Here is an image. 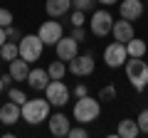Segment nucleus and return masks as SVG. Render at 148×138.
I'll return each mask as SVG.
<instances>
[{
    "instance_id": "nucleus-1",
    "label": "nucleus",
    "mask_w": 148,
    "mask_h": 138,
    "mask_svg": "<svg viewBox=\"0 0 148 138\" xmlns=\"http://www.w3.org/2000/svg\"><path fill=\"white\" fill-rule=\"evenodd\" d=\"M49 104L47 99H27L25 104H22V118H25L27 123H32V126H37V123H42L49 118Z\"/></svg>"
},
{
    "instance_id": "nucleus-2",
    "label": "nucleus",
    "mask_w": 148,
    "mask_h": 138,
    "mask_svg": "<svg viewBox=\"0 0 148 138\" xmlns=\"http://www.w3.org/2000/svg\"><path fill=\"white\" fill-rule=\"evenodd\" d=\"M126 77L131 81V86L136 91H143L148 86V64L143 62V57H131L126 59Z\"/></svg>"
},
{
    "instance_id": "nucleus-3",
    "label": "nucleus",
    "mask_w": 148,
    "mask_h": 138,
    "mask_svg": "<svg viewBox=\"0 0 148 138\" xmlns=\"http://www.w3.org/2000/svg\"><path fill=\"white\" fill-rule=\"evenodd\" d=\"M99 113H101V104H99L96 99H91L89 94L82 96V99L74 104V118H77L79 123H91V121H96Z\"/></svg>"
},
{
    "instance_id": "nucleus-4",
    "label": "nucleus",
    "mask_w": 148,
    "mask_h": 138,
    "mask_svg": "<svg viewBox=\"0 0 148 138\" xmlns=\"http://www.w3.org/2000/svg\"><path fill=\"white\" fill-rule=\"evenodd\" d=\"M20 47V57L25 62H37L42 57V49H45V42L40 40V35H22V40L17 42Z\"/></svg>"
},
{
    "instance_id": "nucleus-5",
    "label": "nucleus",
    "mask_w": 148,
    "mask_h": 138,
    "mask_svg": "<svg viewBox=\"0 0 148 138\" xmlns=\"http://www.w3.org/2000/svg\"><path fill=\"white\" fill-rule=\"evenodd\" d=\"M45 99L52 106H64L69 101V86L62 79H49V84L45 86Z\"/></svg>"
},
{
    "instance_id": "nucleus-6",
    "label": "nucleus",
    "mask_w": 148,
    "mask_h": 138,
    "mask_svg": "<svg viewBox=\"0 0 148 138\" xmlns=\"http://www.w3.org/2000/svg\"><path fill=\"white\" fill-rule=\"evenodd\" d=\"M37 35H40V40H42L45 44L54 47V44L64 37V30H62V25H59L54 17H49L47 22H42V25H40V32H37Z\"/></svg>"
},
{
    "instance_id": "nucleus-7",
    "label": "nucleus",
    "mask_w": 148,
    "mask_h": 138,
    "mask_svg": "<svg viewBox=\"0 0 148 138\" xmlns=\"http://www.w3.org/2000/svg\"><path fill=\"white\" fill-rule=\"evenodd\" d=\"M91 35H96V37H106L111 32V27H114V17L109 15V10H96L94 15H91Z\"/></svg>"
},
{
    "instance_id": "nucleus-8",
    "label": "nucleus",
    "mask_w": 148,
    "mask_h": 138,
    "mask_svg": "<svg viewBox=\"0 0 148 138\" xmlns=\"http://www.w3.org/2000/svg\"><path fill=\"white\" fill-rule=\"evenodd\" d=\"M128 59V52H126V42H111L109 47L104 49V62L109 67H123Z\"/></svg>"
},
{
    "instance_id": "nucleus-9",
    "label": "nucleus",
    "mask_w": 148,
    "mask_h": 138,
    "mask_svg": "<svg viewBox=\"0 0 148 138\" xmlns=\"http://www.w3.org/2000/svg\"><path fill=\"white\" fill-rule=\"evenodd\" d=\"M67 72H72L74 77H89L94 72V57L91 54H77V57L69 62Z\"/></svg>"
},
{
    "instance_id": "nucleus-10",
    "label": "nucleus",
    "mask_w": 148,
    "mask_h": 138,
    "mask_svg": "<svg viewBox=\"0 0 148 138\" xmlns=\"http://www.w3.org/2000/svg\"><path fill=\"white\" fill-rule=\"evenodd\" d=\"M54 49H57V59L72 62V59L79 54V42H77L74 37H62L57 44H54Z\"/></svg>"
},
{
    "instance_id": "nucleus-11",
    "label": "nucleus",
    "mask_w": 148,
    "mask_h": 138,
    "mask_svg": "<svg viewBox=\"0 0 148 138\" xmlns=\"http://www.w3.org/2000/svg\"><path fill=\"white\" fill-rule=\"evenodd\" d=\"M20 118H22V109H20V104H15V101H8V104H3V106H0V121L5 123V126H15Z\"/></svg>"
},
{
    "instance_id": "nucleus-12",
    "label": "nucleus",
    "mask_w": 148,
    "mask_h": 138,
    "mask_svg": "<svg viewBox=\"0 0 148 138\" xmlns=\"http://www.w3.org/2000/svg\"><path fill=\"white\" fill-rule=\"evenodd\" d=\"M111 32H114V40H116V42H128V40L136 37V35H133V22L131 20H123V17L114 22Z\"/></svg>"
},
{
    "instance_id": "nucleus-13",
    "label": "nucleus",
    "mask_w": 148,
    "mask_h": 138,
    "mask_svg": "<svg viewBox=\"0 0 148 138\" xmlns=\"http://www.w3.org/2000/svg\"><path fill=\"white\" fill-rule=\"evenodd\" d=\"M119 12H121L123 20H138L143 15V0H123L119 5Z\"/></svg>"
},
{
    "instance_id": "nucleus-14",
    "label": "nucleus",
    "mask_w": 148,
    "mask_h": 138,
    "mask_svg": "<svg viewBox=\"0 0 148 138\" xmlns=\"http://www.w3.org/2000/svg\"><path fill=\"white\" fill-rule=\"evenodd\" d=\"M27 84L32 86L35 91H45V86L49 84V74L47 69H30V74H27Z\"/></svg>"
},
{
    "instance_id": "nucleus-15",
    "label": "nucleus",
    "mask_w": 148,
    "mask_h": 138,
    "mask_svg": "<svg viewBox=\"0 0 148 138\" xmlns=\"http://www.w3.org/2000/svg\"><path fill=\"white\" fill-rule=\"evenodd\" d=\"M69 118L64 116V113H54L52 118H49V133L52 136H57V138H62V136H67L69 133Z\"/></svg>"
},
{
    "instance_id": "nucleus-16",
    "label": "nucleus",
    "mask_w": 148,
    "mask_h": 138,
    "mask_svg": "<svg viewBox=\"0 0 148 138\" xmlns=\"http://www.w3.org/2000/svg\"><path fill=\"white\" fill-rule=\"evenodd\" d=\"M12 74V79L15 81H27V74H30V62H25L22 57H15L10 62V69H8Z\"/></svg>"
},
{
    "instance_id": "nucleus-17",
    "label": "nucleus",
    "mask_w": 148,
    "mask_h": 138,
    "mask_svg": "<svg viewBox=\"0 0 148 138\" xmlns=\"http://www.w3.org/2000/svg\"><path fill=\"white\" fill-rule=\"evenodd\" d=\"M69 8H72V0H47L45 3V10H47L49 17H62L64 12H69Z\"/></svg>"
},
{
    "instance_id": "nucleus-18",
    "label": "nucleus",
    "mask_w": 148,
    "mask_h": 138,
    "mask_svg": "<svg viewBox=\"0 0 148 138\" xmlns=\"http://www.w3.org/2000/svg\"><path fill=\"white\" fill-rule=\"evenodd\" d=\"M138 133H141V128H138V121H133V118H123V121H119L116 136H121V138H136Z\"/></svg>"
},
{
    "instance_id": "nucleus-19",
    "label": "nucleus",
    "mask_w": 148,
    "mask_h": 138,
    "mask_svg": "<svg viewBox=\"0 0 148 138\" xmlns=\"http://www.w3.org/2000/svg\"><path fill=\"white\" fill-rule=\"evenodd\" d=\"M15 57H20V47H17V42H10V40H8V42L0 47V59H3V62H12Z\"/></svg>"
},
{
    "instance_id": "nucleus-20",
    "label": "nucleus",
    "mask_w": 148,
    "mask_h": 138,
    "mask_svg": "<svg viewBox=\"0 0 148 138\" xmlns=\"http://www.w3.org/2000/svg\"><path fill=\"white\" fill-rule=\"evenodd\" d=\"M146 42L143 40H138V37H133V40H128L126 42V52H128V57H143L146 54Z\"/></svg>"
},
{
    "instance_id": "nucleus-21",
    "label": "nucleus",
    "mask_w": 148,
    "mask_h": 138,
    "mask_svg": "<svg viewBox=\"0 0 148 138\" xmlns=\"http://www.w3.org/2000/svg\"><path fill=\"white\" fill-rule=\"evenodd\" d=\"M47 74H49V79H62V77L67 74V64H64L62 59H57V62H49Z\"/></svg>"
},
{
    "instance_id": "nucleus-22",
    "label": "nucleus",
    "mask_w": 148,
    "mask_h": 138,
    "mask_svg": "<svg viewBox=\"0 0 148 138\" xmlns=\"http://www.w3.org/2000/svg\"><path fill=\"white\" fill-rule=\"evenodd\" d=\"M8 96H10V101H15V104H25L27 101V96H25V91H20V89H15V86H10V89H8Z\"/></svg>"
},
{
    "instance_id": "nucleus-23",
    "label": "nucleus",
    "mask_w": 148,
    "mask_h": 138,
    "mask_svg": "<svg viewBox=\"0 0 148 138\" xmlns=\"http://www.w3.org/2000/svg\"><path fill=\"white\" fill-rule=\"evenodd\" d=\"M5 35H8L10 42H20V40H22V30H20V27H12V25L5 27Z\"/></svg>"
},
{
    "instance_id": "nucleus-24",
    "label": "nucleus",
    "mask_w": 148,
    "mask_h": 138,
    "mask_svg": "<svg viewBox=\"0 0 148 138\" xmlns=\"http://www.w3.org/2000/svg\"><path fill=\"white\" fill-rule=\"evenodd\" d=\"M74 10H82V12H89L94 10V0H72Z\"/></svg>"
},
{
    "instance_id": "nucleus-25",
    "label": "nucleus",
    "mask_w": 148,
    "mask_h": 138,
    "mask_svg": "<svg viewBox=\"0 0 148 138\" xmlns=\"http://www.w3.org/2000/svg\"><path fill=\"white\" fill-rule=\"evenodd\" d=\"M12 25V12L8 8H0V27H8Z\"/></svg>"
},
{
    "instance_id": "nucleus-26",
    "label": "nucleus",
    "mask_w": 148,
    "mask_h": 138,
    "mask_svg": "<svg viewBox=\"0 0 148 138\" xmlns=\"http://www.w3.org/2000/svg\"><path fill=\"white\" fill-rule=\"evenodd\" d=\"M116 96V86H104V89L99 91V101H109Z\"/></svg>"
},
{
    "instance_id": "nucleus-27",
    "label": "nucleus",
    "mask_w": 148,
    "mask_h": 138,
    "mask_svg": "<svg viewBox=\"0 0 148 138\" xmlns=\"http://www.w3.org/2000/svg\"><path fill=\"white\" fill-rule=\"evenodd\" d=\"M86 12H82V10H74L72 12V20H69V22H72V27H79V25H84V22H86Z\"/></svg>"
},
{
    "instance_id": "nucleus-28",
    "label": "nucleus",
    "mask_w": 148,
    "mask_h": 138,
    "mask_svg": "<svg viewBox=\"0 0 148 138\" xmlns=\"http://www.w3.org/2000/svg\"><path fill=\"white\" fill-rule=\"evenodd\" d=\"M136 121H138V128H141V133H148V109L138 113Z\"/></svg>"
},
{
    "instance_id": "nucleus-29",
    "label": "nucleus",
    "mask_w": 148,
    "mask_h": 138,
    "mask_svg": "<svg viewBox=\"0 0 148 138\" xmlns=\"http://www.w3.org/2000/svg\"><path fill=\"white\" fill-rule=\"evenodd\" d=\"M72 37L77 40V42H84V40H86V30H84V25H79V27H72Z\"/></svg>"
},
{
    "instance_id": "nucleus-30",
    "label": "nucleus",
    "mask_w": 148,
    "mask_h": 138,
    "mask_svg": "<svg viewBox=\"0 0 148 138\" xmlns=\"http://www.w3.org/2000/svg\"><path fill=\"white\" fill-rule=\"evenodd\" d=\"M69 138H86L89 133H86V128H82V126H74V128H69V133H67Z\"/></svg>"
},
{
    "instance_id": "nucleus-31",
    "label": "nucleus",
    "mask_w": 148,
    "mask_h": 138,
    "mask_svg": "<svg viewBox=\"0 0 148 138\" xmlns=\"http://www.w3.org/2000/svg\"><path fill=\"white\" fill-rule=\"evenodd\" d=\"M86 94H89L86 84H77V86H74V96H77V99H82V96H86Z\"/></svg>"
},
{
    "instance_id": "nucleus-32",
    "label": "nucleus",
    "mask_w": 148,
    "mask_h": 138,
    "mask_svg": "<svg viewBox=\"0 0 148 138\" xmlns=\"http://www.w3.org/2000/svg\"><path fill=\"white\" fill-rule=\"evenodd\" d=\"M0 79H3V86H5V89H10V86H12V81H15V79H12V74H10V72H8V74H3Z\"/></svg>"
},
{
    "instance_id": "nucleus-33",
    "label": "nucleus",
    "mask_w": 148,
    "mask_h": 138,
    "mask_svg": "<svg viewBox=\"0 0 148 138\" xmlns=\"http://www.w3.org/2000/svg\"><path fill=\"white\" fill-rule=\"evenodd\" d=\"M8 42V35H5V27H0V47Z\"/></svg>"
},
{
    "instance_id": "nucleus-34",
    "label": "nucleus",
    "mask_w": 148,
    "mask_h": 138,
    "mask_svg": "<svg viewBox=\"0 0 148 138\" xmlns=\"http://www.w3.org/2000/svg\"><path fill=\"white\" fill-rule=\"evenodd\" d=\"M96 3H101V5H114V3H119V0H96Z\"/></svg>"
},
{
    "instance_id": "nucleus-35",
    "label": "nucleus",
    "mask_w": 148,
    "mask_h": 138,
    "mask_svg": "<svg viewBox=\"0 0 148 138\" xmlns=\"http://www.w3.org/2000/svg\"><path fill=\"white\" fill-rule=\"evenodd\" d=\"M3 89H5V86H3V79H0V94H3Z\"/></svg>"
},
{
    "instance_id": "nucleus-36",
    "label": "nucleus",
    "mask_w": 148,
    "mask_h": 138,
    "mask_svg": "<svg viewBox=\"0 0 148 138\" xmlns=\"http://www.w3.org/2000/svg\"><path fill=\"white\" fill-rule=\"evenodd\" d=\"M146 3H148V0H146Z\"/></svg>"
}]
</instances>
